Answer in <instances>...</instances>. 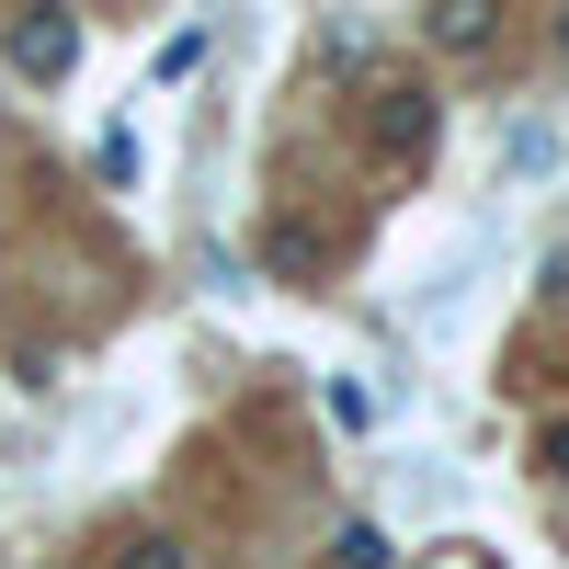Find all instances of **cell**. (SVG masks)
<instances>
[{
  "instance_id": "cell-1",
  "label": "cell",
  "mask_w": 569,
  "mask_h": 569,
  "mask_svg": "<svg viewBox=\"0 0 569 569\" xmlns=\"http://www.w3.org/2000/svg\"><path fill=\"white\" fill-rule=\"evenodd\" d=\"M12 58H23L34 80H58V69L80 58V23H23V34H12Z\"/></svg>"
},
{
  "instance_id": "cell-2",
  "label": "cell",
  "mask_w": 569,
  "mask_h": 569,
  "mask_svg": "<svg viewBox=\"0 0 569 569\" xmlns=\"http://www.w3.org/2000/svg\"><path fill=\"white\" fill-rule=\"evenodd\" d=\"M330 569H388V536H376V525H342V536H330Z\"/></svg>"
},
{
  "instance_id": "cell-3",
  "label": "cell",
  "mask_w": 569,
  "mask_h": 569,
  "mask_svg": "<svg viewBox=\"0 0 569 569\" xmlns=\"http://www.w3.org/2000/svg\"><path fill=\"white\" fill-rule=\"evenodd\" d=\"M536 467H547V479H569V421H547V445H536Z\"/></svg>"
},
{
  "instance_id": "cell-4",
  "label": "cell",
  "mask_w": 569,
  "mask_h": 569,
  "mask_svg": "<svg viewBox=\"0 0 569 569\" xmlns=\"http://www.w3.org/2000/svg\"><path fill=\"white\" fill-rule=\"evenodd\" d=\"M126 569H182V547H160V536H149V547H137Z\"/></svg>"
},
{
  "instance_id": "cell-5",
  "label": "cell",
  "mask_w": 569,
  "mask_h": 569,
  "mask_svg": "<svg viewBox=\"0 0 569 569\" xmlns=\"http://www.w3.org/2000/svg\"><path fill=\"white\" fill-rule=\"evenodd\" d=\"M558 46H569V23H558Z\"/></svg>"
}]
</instances>
